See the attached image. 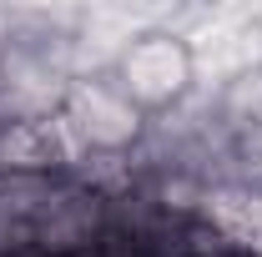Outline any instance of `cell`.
Masks as SVG:
<instances>
[{"label":"cell","instance_id":"1","mask_svg":"<svg viewBox=\"0 0 262 257\" xmlns=\"http://www.w3.org/2000/svg\"><path fill=\"white\" fill-rule=\"evenodd\" d=\"M56 131L66 141L71 172L116 166L146 146L151 116H141L131 106V96L111 81V71H81V76H71L61 106H56Z\"/></svg>","mask_w":262,"mask_h":257},{"label":"cell","instance_id":"2","mask_svg":"<svg viewBox=\"0 0 262 257\" xmlns=\"http://www.w3.org/2000/svg\"><path fill=\"white\" fill-rule=\"evenodd\" d=\"M106 71H111V81L131 96V106H136L141 116H151V121L182 111V106L196 96L192 40L182 31H171L162 15L131 35Z\"/></svg>","mask_w":262,"mask_h":257},{"label":"cell","instance_id":"3","mask_svg":"<svg viewBox=\"0 0 262 257\" xmlns=\"http://www.w3.org/2000/svg\"><path fill=\"white\" fill-rule=\"evenodd\" d=\"M202 222L212 227L237 257H262V187L257 182H217L196 202Z\"/></svg>","mask_w":262,"mask_h":257}]
</instances>
